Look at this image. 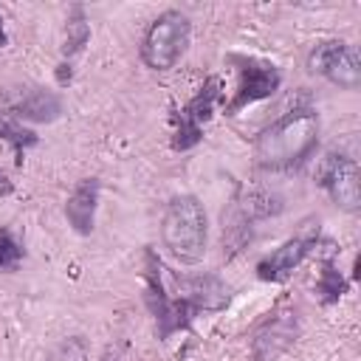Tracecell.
I'll list each match as a JSON object with an SVG mask.
<instances>
[{
    "instance_id": "obj_12",
    "label": "cell",
    "mask_w": 361,
    "mask_h": 361,
    "mask_svg": "<svg viewBox=\"0 0 361 361\" xmlns=\"http://www.w3.org/2000/svg\"><path fill=\"white\" fill-rule=\"evenodd\" d=\"M90 37V25L85 20V8L82 6H73L71 8V17H68V42H65V54H76L82 51V45L87 42Z\"/></svg>"
},
{
    "instance_id": "obj_17",
    "label": "cell",
    "mask_w": 361,
    "mask_h": 361,
    "mask_svg": "<svg viewBox=\"0 0 361 361\" xmlns=\"http://www.w3.org/2000/svg\"><path fill=\"white\" fill-rule=\"evenodd\" d=\"M11 192V180L6 178V172L0 169V195H8Z\"/></svg>"
},
{
    "instance_id": "obj_7",
    "label": "cell",
    "mask_w": 361,
    "mask_h": 361,
    "mask_svg": "<svg viewBox=\"0 0 361 361\" xmlns=\"http://www.w3.org/2000/svg\"><path fill=\"white\" fill-rule=\"evenodd\" d=\"M319 240V228H307L305 234L282 243L271 257H265L259 265H257V274L259 279H268V282H282L290 276V271L310 254V248L316 245Z\"/></svg>"
},
{
    "instance_id": "obj_14",
    "label": "cell",
    "mask_w": 361,
    "mask_h": 361,
    "mask_svg": "<svg viewBox=\"0 0 361 361\" xmlns=\"http://www.w3.org/2000/svg\"><path fill=\"white\" fill-rule=\"evenodd\" d=\"M344 290H347V282L341 279V274H338L330 262H324L322 279H319V293H322V299H324V302H338Z\"/></svg>"
},
{
    "instance_id": "obj_5",
    "label": "cell",
    "mask_w": 361,
    "mask_h": 361,
    "mask_svg": "<svg viewBox=\"0 0 361 361\" xmlns=\"http://www.w3.org/2000/svg\"><path fill=\"white\" fill-rule=\"evenodd\" d=\"M319 186H324L330 192V197L347 209L355 212L358 200H361V189H358V164L341 152H330L324 155L322 166H319Z\"/></svg>"
},
{
    "instance_id": "obj_3",
    "label": "cell",
    "mask_w": 361,
    "mask_h": 361,
    "mask_svg": "<svg viewBox=\"0 0 361 361\" xmlns=\"http://www.w3.org/2000/svg\"><path fill=\"white\" fill-rule=\"evenodd\" d=\"M189 42V20L180 11H164L147 31L141 56L152 71H169Z\"/></svg>"
},
{
    "instance_id": "obj_2",
    "label": "cell",
    "mask_w": 361,
    "mask_h": 361,
    "mask_svg": "<svg viewBox=\"0 0 361 361\" xmlns=\"http://www.w3.org/2000/svg\"><path fill=\"white\" fill-rule=\"evenodd\" d=\"M161 237L175 259L197 262L206 254V212L200 200L192 195L172 197L164 212Z\"/></svg>"
},
{
    "instance_id": "obj_16",
    "label": "cell",
    "mask_w": 361,
    "mask_h": 361,
    "mask_svg": "<svg viewBox=\"0 0 361 361\" xmlns=\"http://www.w3.org/2000/svg\"><path fill=\"white\" fill-rule=\"evenodd\" d=\"M56 79L65 85V82H71V68L68 65H59V71H56Z\"/></svg>"
},
{
    "instance_id": "obj_4",
    "label": "cell",
    "mask_w": 361,
    "mask_h": 361,
    "mask_svg": "<svg viewBox=\"0 0 361 361\" xmlns=\"http://www.w3.org/2000/svg\"><path fill=\"white\" fill-rule=\"evenodd\" d=\"M310 71L327 76L330 82H336L338 87L355 90L361 85V62L353 45L341 42V39H327L319 42L310 54Z\"/></svg>"
},
{
    "instance_id": "obj_1",
    "label": "cell",
    "mask_w": 361,
    "mask_h": 361,
    "mask_svg": "<svg viewBox=\"0 0 361 361\" xmlns=\"http://www.w3.org/2000/svg\"><path fill=\"white\" fill-rule=\"evenodd\" d=\"M319 138V116L313 107H293L271 127H265L257 138L254 155L265 169H285L302 164Z\"/></svg>"
},
{
    "instance_id": "obj_15",
    "label": "cell",
    "mask_w": 361,
    "mask_h": 361,
    "mask_svg": "<svg viewBox=\"0 0 361 361\" xmlns=\"http://www.w3.org/2000/svg\"><path fill=\"white\" fill-rule=\"evenodd\" d=\"M20 257H23V248L8 234H0V268H14Z\"/></svg>"
},
{
    "instance_id": "obj_18",
    "label": "cell",
    "mask_w": 361,
    "mask_h": 361,
    "mask_svg": "<svg viewBox=\"0 0 361 361\" xmlns=\"http://www.w3.org/2000/svg\"><path fill=\"white\" fill-rule=\"evenodd\" d=\"M0 45H6V34H3V20H0Z\"/></svg>"
},
{
    "instance_id": "obj_10",
    "label": "cell",
    "mask_w": 361,
    "mask_h": 361,
    "mask_svg": "<svg viewBox=\"0 0 361 361\" xmlns=\"http://www.w3.org/2000/svg\"><path fill=\"white\" fill-rule=\"evenodd\" d=\"M147 305L158 319V333L161 338H166L175 330V316H172V299L164 293L161 285V262L152 251H147Z\"/></svg>"
},
{
    "instance_id": "obj_11",
    "label": "cell",
    "mask_w": 361,
    "mask_h": 361,
    "mask_svg": "<svg viewBox=\"0 0 361 361\" xmlns=\"http://www.w3.org/2000/svg\"><path fill=\"white\" fill-rule=\"evenodd\" d=\"M96 200H99V180L96 178H87L82 180L68 203H65V214H68V223L79 231V234H90L93 231V220H96Z\"/></svg>"
},
{
    "instance_id": "obj_8",
    "label": "cell",
    "mask_w": 361,
    "mask_h": 361,
    "mask_svg": "<svg viewBox=\"0 0 361 361\" xmlns=\"http://www.w3.org/2000/svg\"><path fill=\"white\" fill-rule=\"evenodd\" d=\"M240 90L234 96V102L228 104V110H240L257 99L271 96L279 87V71L268 62H257V59H240Z\"/></svg>"
},
{
    "instance_id": "obj_6",
    "label": "cell",
    "mask_w": 361,
    "mask_h": 361,
    "mask_svg": "<svg viewBox=\"0 0 361 361\" xmlns=\"http://www.w3.org/2000/svg\"><path fill=\"white\" fill-rule=\"evenodd\" d=\"M220 96V82L212 76V79H206V85L197 90V96L180 110V113H175L172 118H175V124H178V130H175V138H172V149H189V147H195L197 141H200V135H203V130H200V124L212 116V104H214V99Z\"/></svg>"
},
{
    "instance_id": "obj_9",
    "label": "cell",
    "mask_w": 361,
    "mask_h": 361,
    "mask_svg": "<svg viewBox=\"0 0 361 361\" xmlns=\"http://www.w3.org/2000/svg\"><path fill=\"white\" fill-rule=\"evenodd\" d=\"M6 110L17 118H25V121H54L59 113H62V102L51 93V90H42V87H20L14 96L6 99Z\"/></svg>"
},
{
    "instance_id": "obj_13",
    "label": "cell",
    "mask_w": 361,
    "mask_h": 361,
    "mask_svg": "<svg viewBox=\"0 0 361 361\" xmlns=\"http://www.w3.org/2000/svg\"><path fill=\"white\" fill-rule=\"evenodd\" d=\"M0 138L14 147L17 161H23V149H28V147L37 144V135H34L31 130H23V127H17V124L8 121V118H0Z\"/></svg>"
}]
</instances>
